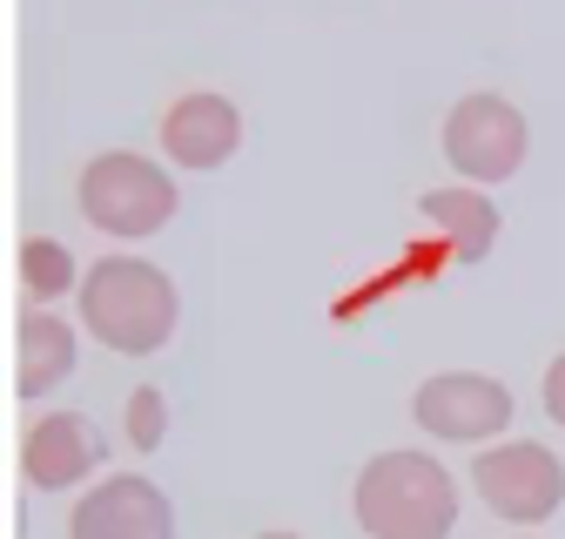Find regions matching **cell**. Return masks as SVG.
<instances>
[{"mask_svg":"<svg viewBox=\"0 0 565 539\" xmlns=\"http://www.w3.org/2000/svg\"><path fill=\"white\" fill-rule=\"evenodd\" d=\"M358 526L371 539H451L458 526V479L431 452H377L358 472Z\"/></svg>","mask_w":565,"mask_h":539,"instance_id":"obj_2","label":"cell"},{"mask_svg":"<svg viewBox=\"0 0 565 539\" xmlns=\"http://www.w3.org/2000/svg\"><path fill=\"white\" fill-rule=\"evenodd\" d=\"M471 486L499 519L539 526V519H552L565 506V465L539 438H505V445H484L471 458Z\"/></svg>","mask_w":565,"mask_h":539,"instance_id":"obj_5","label":"cell"},{"mask_svg":"<svg viewBox=\"0 0 565 539\" xmlns=\"http://www.w3.org/2000/svg\"><path fill=\"white\" fill-rule=\"evenodd\" d=\"M82 277H88V270L75 263V250H67V243H54V236H28L21 243V290L28 297L54 304L67 290H82Z\"/></svg>","mask_w":565,"mask_h":539,"instance_id":"obj_12","label":"cell"},{"mask_svg":"<svg viewBox=\"0 0 565 539\" xmlns=\"http://www.w3.org/2000/svg\"><path fill=\"white\" fill-rule=\"evenodd\" d=\"M82 364L75 324H61L54 310H21L14 324V391L21 398H47L54 384H67Z\"/></svg>","mask_w":565,"mask_h":539,"instance_id":"obj_11","label":"cell"},{"mask_svg":"<svg viewBox=\"0 0 565 539\" xmlns=\"http://www.w3.org/2000/svg\"><path fill=\"white\" fill-rule=\"evenodd\" d=\"M82 216L121 243H141V236H156L169 216H175V176L149 156H135V149H108L82 169Z\"/></svg>","mask_w":565,"mask_h":539,"instance_id":"obj_3","label":"cell"},{"mask_svg":"<svg viewBox=\"0 0 565 539\" xmlns=\"http://www.w3.org/2000/svg\"><path fill=\"white\" fill-rule=\"evenodd\" d=\"M512 412H519L512 391L499 378H484V371H438L411 398L417 432H431L445 445H491L499 432H512Z\"/></svg>","mask_w":565,"mask_h":539,"instance_id":"obj_6","label":"cell"},{"mask_svg":"<svg viewBox=\"0 0 565 539\" xmlns=\"http://www.w3.org/2000/svg\"><path fill=\"white\" fill-rule=\"evenodd\" d=\"M67 539H175V506L156 479L115 472V479H102L75 499Z\"/></svg>","mask_w":565,"mask_h":539,"instance_id":"obj_7","label":"cell"},{"mask_svg":"<svg viewBox=\"0 0 565 539\" xmlns=\"http://www.w3.org/2000/svg\"><path fill=\"white\" fill-rule=\"evenodd\" d=\"M256 539H297V532H256Z\"/></svg>","mask_w":565,"mask_h":539,"instance_id":"obj_15","label":"cell"},{"mask_svg":"<svg viewBox=\"0 0 565 539\" xmlns=\"http://www.w3.org/2000/svg\"><path fill=\"white\" fill-rule=\"evenodd\" d=\"M75 297H82V324L95 330V345H108L115 358H156L175 337V317H182L175 284L156 263H141V256L88 263V277H82Z\"/></svg>","mask_w":565,"mask_h":539,"instance_id":"obj_1","label":"cell"},{"mask_svg":"<svg viewBox=\"0 0 565 539\" xmlns=\"http://www.w3.org/2000/svg\"><path fill=\"white\" fill-rule=\"evenodd\" d=\"M525 149H532V128H525V108H512L505 95H465L451 115H445V162L471 182V189H491V182H512L525 169Z\"/></svg>","mask_w":565,"mask_h":539,"instance_id":"obj_4","label":"cell"},{"mask_svg":"<svg viewBox=\"0 0 565 539\" xmlns=\"http://www.w3.org/2000/svg\"><path fill=\"white\" fill-rule=\"evenodd\" d=\"M243 142V108L216 88H195L162 115V156L182 169H223Z\"/></svg>","mask_w":565,"mask_h":539,"instance_id":"obj_9","label":"cell"},{"mask_svg":"<svg viewBox=\"0 0 565 539\" xmlns=\"http://www.w3.org/2000/svg\"><path fill=\"white\" fill-rule=\"evenodd\" d=\"M417 216L445 236L451 263H465V270L499 250V230H505L499 202H491L484 189H471V182H458V189H424V195H417Z\"/></svg>","mask_w":565,"mask_h":539,"instance_id":"obj_10","label":"cell"},{"mask_svg":"<svg viewBox=\"0 0 565 539\" xmlns=\"http://www.w3.org/2000/svg\"><path fill=\"white\" fill-rule=\"evenodd\" d=\"M102 432H95V419H82V412H47V419H34L28 432H21V479L34 486V493H67V486H82L88 472L102 465Z\"/></svg>","mask_w":565,"mask_h":539,"instance_id":"obj_8","label":"cell"},{"mask_svg":"<svg viewBox=\"0 0 565 539\" xmlns=\"http://www.w3.org/2000/svg\"><path fill=\"white\" fill-rule=\"evenodd\" d=\"M545 412H552V425H565V351L545 364Z\"/></svg>","mask_w":565,"mask_h":539,"instance_id":"obj_14","label":"cell"},{"mask_svg":"<svg viewBox=\"0 0 565 539\" xmlns=\"http://www.w3.org/2000/svg\"><path fill=\"white\" fill-rule=\"evenodd\" d=\"M162 432H169V404H162L156 384H141V391L128 398V445H135V452H156Z\"/></svg>","mask_w":565,"mask_h":539,"instance_id":"obj_13","label":"cell"}]
</instances>
